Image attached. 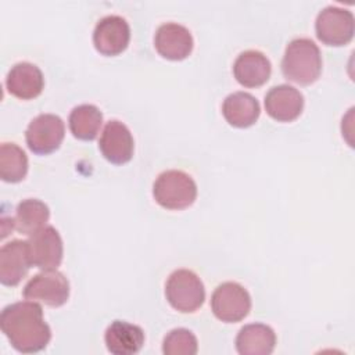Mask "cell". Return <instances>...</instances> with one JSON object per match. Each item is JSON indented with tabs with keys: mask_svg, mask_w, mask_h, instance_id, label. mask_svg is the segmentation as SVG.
I'll use <instances>...</instances> for the list:
<instances>
[{
	"mask_svg": "<svg viewBox=\"0 0 355 355\" xmlns=\"http://www.w3.org/2000/svg\"><path fill=\"white\" fill-rule=\"evenodd\" d=\"M165 297L173 309L191 313L204 304L205 288L193 270L178 269L169 275L165 283Z\"/></svg>",
	"mask_w": 355,
	"mask_h": 355,
	"instance_id": "277c9868",
	"label": "cell"
},
{
	"mask_svg": "<svg viewBox=\"0 0 355 355\" xmlns=\"http://www.w3.org/2000/svg\"><path fill=\"white\" fill-rule=\"evenodd\" d=\"M22 294L25 300L57 308L69 298V282L57 269L42 270L28 280Z\"/></svg>",
	"mask_w": 355,
	"mask_h": 355,
	"instance_id": "8992f818",
	"label": "cell"
},
{
	"mask_svg": "<svg viewBox=\"0 0 355 355\" xmlns=\"http://www.w3.org/2000/svg\"><path fill=\"white\" fill-rule=\"evenodd\" d=\"M276 347V334L263 323H250L240 329L236 349L240 355H269Z\"/></svg>",
	"mask_w": 355,
	"mask_h": 355,
	"instance_id": "ac0fdd59",
	"label": "cell"
},
{
	"mask_svg": "<svg viewBox=\"0 0 355 355\" xmlns=\"http://www.w3.org/2000/svg\"><path fill=\"white\" fill-rule=\"evenodd\" d=\"M0 329L12 348L22 354L39 352L51 340V330L43 318L42 306L29 300L3 308Z\"/></svg>",
	"mask_w": 355,
	"mask_h": 355,
	"instance_id": "6da1fadb",
	"label": "cell"
},
{
	"mask_svg": "<svg viewBox=\"0 0 355 355\" xmlns=\"http://www.w3.org/2000/svg\"><path fill=\"white\" fill-rule=\"evenodd\" d=\"M282 72L290 82L311 85L322 72V54L313 40L308 37L293 39L282 60Z\"/></svg>",
	"mask_w": 355,
	"mask_h": 355,
	"instance_id": "7a4b0ae2",
	"label": "cell"
},
{
	"mask_svg": "<svg viewBox=\"0 0 355 355\" xmlns=\"http://www.w3.org/2000/svg\"><path fill=\"white\" fill-rule=\"evenodd\" d=\"M50 218L49 207L37 198L22 200L15 209L14 225L21 234L31 236L46 226Z\"/></svg>",
	"mask_w": 355,
	"mask_h": 355,
	"instance_id": "ffe728a7",
	"label": "cell"
},
{
	"mask_svg": "<svg viewBox=\"0 0 355 355\" xmlns=\"http://www.w3.org/2000/svg\"><path fill=\"white\" fill-rule=\"evenodd\" d=\"M103 123L101 111L93 104L76 105L68 118L71 133L79 140H93L100 132Z\"/></svg>",
	"mask_w": 355,
	"mask_h": 355,
	"instance_id": "44dd1931",
	"label": "cell"
},
{
	"mask_svg": "<svg viewBox=\"0 0 355 355\" xmlns=\"http://www.w3.org/2000/svg\"><path fill=\"white\" fill-rule=\"evenodd\" d=\"M65 136V125L58 115L40 114L33 118L25 132V140L29 150L37 155H46L55 151Z\"/></svg>",
	"mask_w": 355,
	"mask_h": 355,
	"instance_id": "ba28073f",
	"label": "cell"
},
{
	"mask_svg": "<svg viewBox=\"0 0 355 355\" xmlns=\"http://www.w3.org/2000/svg\"><path fill=\"white\" fill-rule=\"evenodd\" d=\"M211 309L214 315L225 323L240 322L250 313V293L236 282H225L214 290Z\"/></svg>",
	"mask_w": 355,
	"mask_h": 355,
	"instance_id": "52a82bcc",
	"label": "cell"
},
{
	"mask_svg": "<svg viewBox=\"0 0 355 355\" xmlns=\"http://www.w3.org/2000/svg\"><path fill=\"white\" fill-rule=\"evenodd\" d=\"M193 44L194 42L190 31L176 22H165L159 25L154 36V46L158 54L172 61H180L189 57Z\"/></svg>",
	"mask_w": 355,
	"mask_h": 355,
	"instance_id": "7c38bea8",
	"label": "cell"
},
{
	"mask_svg": "<svg viewBox=\"0 0 355 355\" xmlns=\"http://www.w3.org/2000/svg\"><path fill=\"white\" fill-rule=\"evenodd\" d=\"M6 87L10 94L21 100L37 97L44 87V78L39 67L32 62H18L7 73Z\"/></svg>",
	"mask_w": 355,
	"mask_h": 355,
	"instance_id": "2e32d148",
	"label": "cell"
},
{
	"mask_svg": "<svg viewBox=\"0 0 355 355\" xmlns=\"http://www.w3.org/2000/svg\"><path fill=\"white\" fill-rule=\"evenodd\" d=\"M304 108L302 93L290 85H277L269 89L265 96V110L277 122L297 119Z\"/></svg>",
	"mask_w": 355,
	"mask_h": 355,
	"instance_id": "4fadbf2b",
	"label": "cell"
},
{
	"mask_svg": "<svg viewBox=\"0 0 355 355\" xmlns=\"http://www.w3.org/2000/svg\"><path fill=\"white\" fill-rule=\"evenodd\" d=\"M26 244L32 266L42 270H51L60 266L64 255V245L55 227H42L29 236Z\"/></svg>",
	"mask_w": 355,
	"mask_h": 355,
	"instance_id": "9c48e42d",
	"label": "cell"
},
{
	"mask_svg": "<svg viewBox=\"0 0 355 355\" xmlns=\"http://www.w3.org/2000/svg\"><path fill=\"white\" fill-rule=\"evenodd\" d=\"M144 338L146 336L140 326L125 320L111 322L104 334L105 347L114 355L137 354L144 345Z\"/></svg>",
	"mask_w": 355,
	"mask_h": 355,
	"instance_id": "e0dca14e",
	"label": "cell"
},
{
	"mask_svg": "<svg viewBox=\"0 0 355 355\" xmlns=\"http://www.w3.org/2000/svg\"><path fill=\"white\" fill-rule=\"evenodd\" d=\"M197 351V337L184 327L173 329L164 337L162 352L165 355H196Z\"/></svg>",
	"mask_w": 355,
	"mask_h": 355,
	"instance_id": "603a6c76",
	"label": "cell"
},
{
	"mask_svg": "<svg viewBox=\"0 0 355 355\" xmlns=\"http://www.w3.org/2000/svg\"><path fill=\"white\" fill-rule=\"evenodd\" d=\"M28 172V157L15 143H3L0 147V178L8 183L21 182Z\"/></svg>",
	"mask_w": 355,
	"mask_h": 355,
	"instance_id": "7402d4cb",
	"label": "cell"
},
{
	"mask_svg": "<svg viewBox=\"0 0 355 355\" xmlns=\"http://www.w3.org/2000/svg\"><path fill=\"white\" fill-rule=\"evenodd\" d=\"M32 263L26 240H11L0 250V282L4 286H17L29 272Z\"/></svg>",
	"mask_w": 355,
	"mask_h": 355,
	"instance_id": "5bb4252c",
	"label": "cell"
},
{
	"mask_svg": "<svg viewBox=\"0 0 355 355\" xmlns=\"http://www.w3.org/2000/svg\"><path fill=\"white\" fill-rule=\"evenodd\" d=\"M315 31L318 39L327 46L348 44L355 32L354 14L343 7L327 6L318 14Z\"/></svg>",
	"mask_w": 355,
	"mask_h": 355,
	"instance_id": "5b68a950",
	"label": "cell"
},
{
	"mask_svg": "<svg viewBox=\"0 0 355 355\" xmlns=\"http://www.w3.org/2000/svg\"><path fill=\"white\" fill-rule=\"evenodd\" d=\"M153 196L166 209H183L196 201L197 184L189 173L179 169H169L159 173L155 179Z\"/></svg>",
	"mask_w": 355,
	"mask_h": 355,
	"instance_id": "3957f363",
	"label": "cell"
},
{
	"mask_svg": "<svg viewBox=\"0 0 355 355\" xmlns=\"http://www.w3.org/2000/svg\"><path fill=\"white\" fill-rule=\"evenodd\" d=\"M222 114L229 125L234 128H248L259 118L261 107L252 94L234 92L223 100Z\"/></svg>",
	"mask_w": 355,
	"mask_h": 355,
	"instance_id": "d6986e66",
	"label": "cell"
},
{
	"mask_svg": "<svg viewBox=\"0 0 355 355\" xmlns=\"http://www.w3.org/2000/svg\"><path fill=\"white\" fill-rule=\"evenodd\" d=\"M130 28L121 15H105L94 26L93 44L103 55H118L129 44Z\"/></svg>",
	"mask_w": 355,
	"mask_h": 355,
	"instance_id": "8fae6325",
	"label": "cell"
},
{
	"mask_svg": "<svg viewBox=\"0 0 355 355\" xmlns=\"http://www.w3.org/2000/svg\"><path fill=\"white\" fill-rule=\"evenodd\" d=\"M98 148L108 162L123 165L133 157L135 140L125 123L118 119H111L105 123L101 132Z\"/></svg>",
	"mask_w": 355,
	"mask_h": 355,
	"instance_id": "30bf717a",
	"label": "cell"
},
{
	"mask_svg": "<svg viewBox=\"0 0 355 355\" xmlns=\"http://www.w3.org/2000/svg\"><path fill=\"white\" fill-rule=\"evenodd\" d=\"M272 73L269 58L258 50H245L237 55L233 64V75L244 87H259Z\"/></svg>",
	"mask_w": 355,
	"mask_h": 355,
	"instance_id": "9a60e30c",
	"label": "cell"
}]
</instances>
